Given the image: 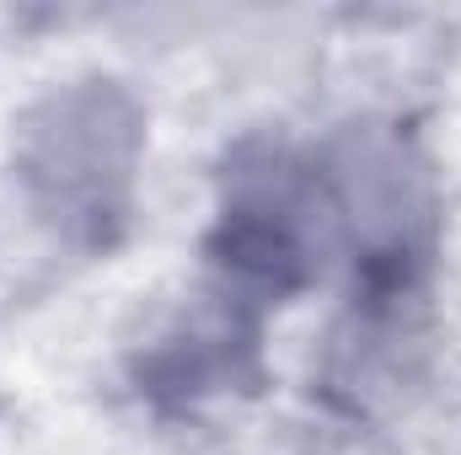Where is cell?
I'll list each match as a JSON object with an SVG mask.
<instances>
[{"label": "cell", "mask_w": 461, "mask_h": 455, "mask_svg": "<svg viewBox=\"0 0 461 455\" xmlns=\"http://www.w3.org/2000/svg\"><path fill=\"white\" fill-rule=\"evenodd\" d=\"M140 150V118L108 81H81L43 97L22 118L16 161L43 199L97 204L129 183Z\"/></svg>", "instance_id": "obj_1"}, {"label": "cell", "mask_w": 461, "mask_h": 455, "mask_svg": "<svg viewBox=\"0 0 461 455\" xmlns=\"http://www.w3.org/2000/svg\"><path fill=\"white\" fill-rule=\"evenodd\" d=\"M339 177H344V204L365 241H402L413 230L419 210H424V188L397 139L354 134Z\"/></svg>", "instance_id": "obj_2"}]
</instances>
